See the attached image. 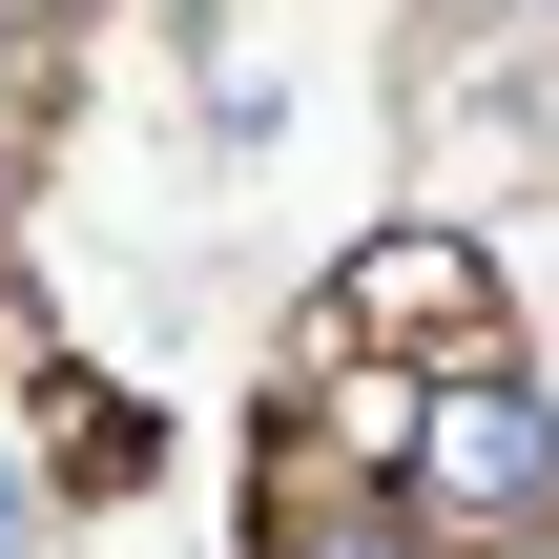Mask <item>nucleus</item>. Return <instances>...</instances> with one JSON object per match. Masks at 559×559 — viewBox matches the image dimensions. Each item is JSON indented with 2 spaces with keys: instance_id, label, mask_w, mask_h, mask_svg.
Masks as SVG:
<instances>
[{
  "instance_id": "1",
  "label": "nucleus",
  "mask_w": 559,
  "mask_h": 559,
  "mask_svg": "<svg viewBox=\"0 0 559 559\" xmlns=\"http://www.w3.org/2000/svg\"><path fill=\"white\" fill-rule=\"evenodd\" d=\"M394 498H415V519H436V539H539L559 519V415H539V373H519V353H498V373H436V394H415V436H394Z\"/></svg>"
},
{
  "instance_id": "2",
  "label": "nucleus",
  "mask_w": 559,
  "mask_h": 559,
  "mask_svg": "<svg viewBox=\"0 0 559 559\" xmlns=\"http://www.w3.org/2000/svg\"><path fill=\"white\" fill-rule=\"evenodd\" d=\"M311 353H332V373H415V394H436V373H498V270H477L456 228H373V249L311 290Z\"/></svg>"
},
{
  "instance_id": "3",
  "label": "nucleus",
  "mask_w": 559,
  "mask_h": 559,
  "mask_svg": "<svg viewBox=\"0 0 559 559\" xmlns=\"http://www.w3.org/2000/svg\"><path fill=\"white\" fill-rule=\"evenodd\" d=\"M270 559H436V519H415L394 477H353V498H290V519H270Z\"/></svg>"
},
{
  "instance_id": "4",
  "label": "nucleus",
  "mask_w": 559,
  "mask_h": 559,
  "mask_svg": "<svg viewBox=\"0 0 559 559\" xmlns=\"http://www.w3.org/2000/svg\"><path fill=\"white\" fill-rule=\"evenodd\" d=\"M41 104H62V0H0V207L41 166Z\"/></svg>"
},
{
  "instance_id": "5",
  "label": "nucleus",
  "mask_w": 559,
  "mask_h": 559,
  "mask_svg": "<svg viewBox=\"0 0 559 559\" xmlns=\"http://www.w3.org/2000/svg\"><path fill=\"white\" fill-rule=\"evenodd\" d=\"M21 539H41V477H21V436H0V559H21Z\"/></svg>"
},
{
  "instance_id": "6",
  "label": "nucleus",
  "mask_w": 559,
  "mask_h": 559,
  "mask_svg": "<svg viewBox=\"0 0 559 559\" xmlns=\"http://www.w3.org/2000/svg\"><path fill=\"white\" fill-rule=\"evenodd\" d=\"M519 559H559V519H539V539H519Z\"/></svg>"
},
{
  "instance_id": "7",
  "label": "nucleus",
  "mask_w": 559,
  "mask_h": 559,
  "mask_svg": "<svg viewBox=\"0 0 559 559\" xmlns=\"http://www.w3.org/2000/svg\"><path fill=\"white\" fill-rule=\"evenodd\" d=\"M539 21H559V0H539Z\"/></svg>"
}]
</instances>
